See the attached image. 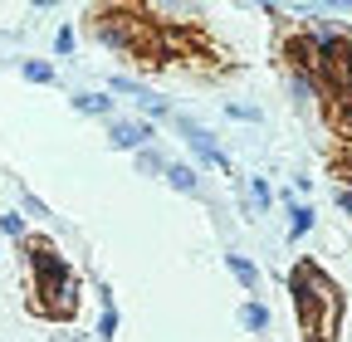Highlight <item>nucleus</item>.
<instances>
[{
	"label": "nucleus",
	"instance_id": "nucleus-4",
	"mask_svg": "<svg viewBox=\"0 0 352 342\" xmlns=\"http://www.w3.org/2000/svg\"><path fill=\"white\" fill-rule=\"evenodd\" d=\"M152 142H157V127L142 122V117H113V122H108V147H113V152L138 157V152L152 147Z\"/></svg>",
	"mask_w": 352,
	"mask_h": 342
},
{
	"label": "nucleus",
	"instance_id": "nucleus-5",
	"mask_svg": "<svg viewBox=\"0 0 352 342\" xmlns=\"http://www.w3.org/2000/svg\"><path fill=\"white\" fill-rule=\"evenodd\" d=\"M142 20H118V15H108V20H94V34H98V45H108L113 54H138L142 49Z\"/></svg>",
	"mask_w": 352,
	"mask_h": 342
},
{
	"label": "nucleus",
	"instance_id": "nucleus-20",
	"mask_svg": "<svg viewBox=\"0 0 352 342\" xmlns=\"http://www.w3.org/2000/svg\"><path fill=\"white\" fill-rule=\"evenodd\" d=\"M74 49H78V30H74V25H59V30H54V54L69 59Z\"/></svg>",
	"mask_w": 352,
	"mask_h": 342
},
{
	"label": "nucleus",
	"instance_id": "nucleus-3",
	"mask_svg": "<svg viewBox=\"0 0 352 342\" xmlns=\"http://www.w3.org/2000/svg\"><path fill=\"white\" fill-rule=\"evenodd\" d=\"M108 93H113V98H127V103H138V117H142V122H166V117H171V103L152 89V83L132 78V73H113V78H108Z\"/></svg>",
	"mask_w": 352,
	"mask_h": 342
},
{
	"label": "nucleus",
	"instance_id": "nucleus-12",
	"mask_svg": "<svg viewBox=\"0 0 352 342\" xmlns=\"http://www.w3.org/2000/svg\"><path fill=\"white\" fill-rule=\"evenodd\" d=\"M270 323H274V313L264 308L259 298H245V304H240V328H245L250 337H264V332H270Z\"/></svg>",
	"mask_w": 352,
	"mask_h": 342
},
{
	"label": "nucleus",
	"instance_id": "nucleus-22",
	"mask_svg": "<svg viewBox=\"0 0 352 342\" xmlns=\"http://www.w3.org/2000/svg\"><path fill=\"white\" fill-rule=\"evenodd\" d=\"M333 205L342 210V216H352V181H342V186L333 191Z\"/></svg>",
	"mask_w": 352,
	"mask_h": 342
},
{
	"label": "nucleus",
	"instance_id": "nucleus-19",
	"mask_svg": "<svg viewBox=\"0 0 352 342\" xmlns=\"http://www.w3.org/2000/svg\"><path fill=\"white\" fill-rule=\"evenodd\" d=\"M226 117H230V122H250V127H259V122H264V108H259V103H240V98H230V103H226Z\"/></svg>",
	"mask_w": 352,
	"mask_h": 342
},
{
	"label": "nucleus",
	"instance_id": "nucleus-1",
	"mask_svg": "<svg viewBox=\"0 0 352 342\" xmlns=\"http://www.w3.org/2000/svg\"><path fill=\"white\" fill-rule=\"evenodd\" d=\"M25 269H30V308L44 318H74L78 313V274L69 269V260L50 244V240H25Z\"/></svg>",
	"mask_w": 352,
	"mask_h": 342
},
{
	"label": "nucleus",
	"instance_id": "nucleus-6",
	"mask_svg": "<svg viewBox=\"0 0 352 342\" xmlns=\"http://www.w3.org/2000/svg\"><path fill=\"white\" fill-rule=\"evenodd\" d=\"M279 201H284V216H289V244H303L308 235H314V225H318V210L303 196H294V191H284Z\"/></svg>",
	"mask_w": 352,
	"mask_h": 342
},
{
	"label": "nucleus",
	"instance_id": "nucleus-13",
	"mask_svg": "<svg viewBox=\"0 0 352 342\" xmlns=\"http://www.w3.org/2000/svg\"><path fill=\"white\" fill-rule=\"evenodd\" d=\"M98 337L118 342V304H113V288L98 284Z\"/></svg>",
	"mask_w": 352,
	"mask_h": 342
},
{
	"label": "nucleus",
	"instance_id": "nucleus-21",
	"mask_svg": "<svg viewBox=\"0 0 352 342\" xmlns=\"http://www.w3.org/2000/svg\"><path fill=\"white\" fill-rule=\"evenodd\" d=\"M20 205H25V216H34V220H50V205H44L34 191H25V186H20Z\"/></svg>",
	"mask_w": 352,
	"mask_h": 342
},
{
	"label": "nucleus",
	"instance_id": "nucleus-10",
	"mask_svg": "<svg viewBox=\"0 0 352 342\" xmlns=\"http://www.w3.org/2000/svg\"><path fill=\"white\" fill-rule=\"evenodd\" d=\"M284 69H303V73H318V49H314V39L308 34H289L284 39Z\"/></svg>",
	"mask_w": 352,
	"mask_h": 342
},
{
	"label": "nucleus",
	"instance_id": "nucleus-2",
	"mask_svg": "<svg viewBox=\"0 0 352 342\" xmlns=\"http://www.w3.org/2000/svg\"><path fill=\"white\" fill-rule=\"evenodd\" d=\"M171 127L182 133V142H186V152H191V166L196 171H226L230 176V157H226V147H220V137L210 133V127H201L191 113H171Z\"/></svg>",
	"mask_w": 352,
	"mask_h": 342
},
{
	"label": "nucleus",
	"instance_id": "nucleus-8",
	"mask_svg": "<svg viewBox=\"0 0 352 342\" xmlns=\"http://www.w3.org/2000/svg\"><path fill=\"white\" fill-rule=\"evenodd\" d=\"M69 108L83 113V117H98V122H113V117H118V98H113L108 89H74Z\"/></svg>",
	"mask_w": 352,
	"mask_h": 342
},
{
	"label": "nucleus",
	"instance_id": "nucleus-9",
	"mask_svg": "<svg viewBox=\"0 0 352 342\" xmlns=\"http://www.w3.org/2000/svg\"><path fill=\"white\" fill-rule=\"evenodd\" d=\"M162 181L176 191V196H206V176H201V171L191 166V161H166V171H162Z\"/></svg>",
	"mask_w": 352,
	"mask_h": 342
},
{
	"label": "nucleus",
	"instance_id": "nucleus-14",
	"mask_svg": "<svg viewBox=\"0 0 352 342\" xmlns=\"http://www.w3.org/2000/svg\"><path fill=\"white\" fill-rule=\"evenodd\" d=\"M245 196H250L254 216H270V210H274V186L264 181V176H245Z\"/></svg>",
	"mask_w": 352,
	"mask_h": 342
},
{
	"label": "nucleus",
	"instance_id": "nucleus-18",
	"mask_svg": "<svg viewBox=\"0 0 352 342\" xmlns=\"http://www.w3.org/2000/svg\"><path fill=\"white\" fill-rule=\"evenodd\" d=\"M0 235L15 240V244H25V240H30V225H25L20 210H0Z\"/></svg>",
	"mask_w": 352,
	"mask_h": 342
},
{
	"label": "nucleus",
	"instance_id": "nucleus-11",
	"mask_svg": "<svg viewBox=\"0 0 352 342\" xmlns=\"http://www.w3.org/2000/svg\"><path fill=\"white\" fill-rule=\"evenodd\" d=\"M226 269H230V274L240 279V288H245V293H259V284H264V274H259V264L250 260V254H240V249H230V254H226Z\"/></svg>",
	"mask_w": 352,
	"mask_h": 342
},
{
	"label": "nucleus",
	"instance_id": "nucleus-17",
	"mask_svg": "<svg viewBox=\"0 0 352 342\" xmlns=\"http://www.w3.org/2000/svg\"><path fill=\"white\" fill-rule=\"evenodd\" d=\"M132 161H138V171H142V176H162V171H166V161H171V157H166V152H162V147L152 142V147H142V152H138V157H132Z\"/></svg>",
	"mask_w": 352,
	"mask_h": 342
},
{
	"label": "nucleus",
	"instance_id": "nucleus-16",
	"mask_svg": "<svg viewBox=\"0 0 352 342\" xmlns=\"http://www.w3.org/2000/svg\"><path fill=\"white\" fill-rule=\"evenodd\" d=\"M142 15H166V25H191V20H201V5H147Z\"/></svg>",
	"mask_w": 352,
	"mask_h": 342
},
{
	"label": "nucleus",
	"instance_id": "nucleus-15",
	"mask_svg": "<svg viewBox=\"0 0 352 342\" xmlns=\"http://www.w3.org/2000/svg\"><path fill=\"white\" fill-rule=\"evenodd\" d=\"M20 78L34 83V89H50V83L59 78V69H54L50 59H20Z\"/></svg>",
	"mask_w": 352,
	"mask_h": 342
},
{
	"label": "nucleus",
	"instance_id": "nucleus-7",
	"mask_svg": "<svg viewBox=\"0 0 352 342\" xmlns=\"http://www.w3.org/2000/svg\"><path fill=\"white\" fill-rule=\"evenodd\" d=\"M284 89H289V103H294L298 113H314V103L323 98L318 73H303V69H284Z\"/></svg>",
	"mask_w": 352,
	"mask_h": 342
}]
</instances>
